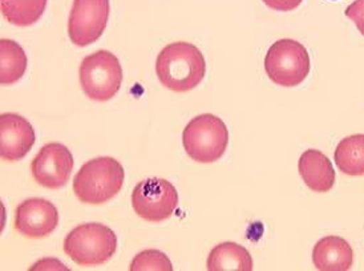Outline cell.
Returning a JSON list of instances; mask_svg holds the SVG:
<instances>
[{
	"label": "cell",
	"mask_w": 364,
	"mask_h": 271,
	"mask_svg": "<svg viewBox=\"0 0 364 271\" xmlns=\"http://www.w3.org/2000/svg\"><path fill=\"white\" fill-rule=\"evenodd\" d=\"M157 78L165 88L177 93L194 90L206 75L203 52L192 43L177 41L162 48L156 60Z\"/></svg>",
	"instance_id": "6da1fadb"
},
{
	"label": "cell",
	"mask_w": 364,
	"mask_h": 271,
	"mask_svg": "<svg viewBox=\"0 0 364 271\" xmlns=\"http://www.w3.org/2000/svg\"><path fill=\"white\" fill-rule=\"evenodd\" d=\"M125 171L112 157H97L85 162L73 180V191L79 201L102 205L111 201L122 189Z\"/></svg>",
	"instance_id": "7a4b0ae2"
},
{
	"label": "cell",
	"mask_w": 364,
	"mask_h": 271,
	"mask_svg": "<svg viewBox=\"0 0 364 271\" xmlns=\"http://www.w3.org/2000/svg\"><path fill=\"white\" fill-rule=\"evenodd\" d=\"M63 249L77 266H102L117 250V237L102 223H82L67 234Z\"/></svg>",
	"instance_id": "3957f363"
},
{
	"label": "cell",
	"mask_w": 364,
	"mask_h": 271,
	"mask_svg": "<svg viewBox=\"0 0 364 271\" xmlns=\"http://www.w3.org/2000/svg\"><path fill=\"white\" fill-rule=\"evenodd\" d=\"M186 154L200 164L220 160L229 145V131L218 116L205 113L189 121L182 132Z\"/></svg>",
	"instance_id": "277c9868"
},
{
	"label": "cell",
	"mask_w": 364,
	"mask_h": 271,
	"mask_svg": "<svg viewBox=\"0 0 364 271\" xmlns=\"http://www.w3.org/2000/svg\"><path fill=\"white\" fill-rule=\"evenodd\" d=\"M79 78L88 99L105 102L113 99L122 88V64L109 51H97L82 59Z\"/></svg>",
	"instance_id": "5b68a950"
},
{
	"label": "cell",
	"mask_w": 364,
	"mask_h": 271,
	"mask_svg": "<svg viewBox=\"0 0 364 271\" xmlns=\"http://www.w3.org/2000/svg\"><path fill=\"white\" fill-rule=\"evenodd\" d=\"M310 70L309 52L304 44L293 39L275 41L264 58V70L269 79L286 88L302 84Z\"/></svg>",
	"instance_id": "8992f818"
},
{
	"label": "cell",
	"mask_w": 364,
	"mask_h": 271,
	"mask_svg": "<svg viewBox=\"0 0 364 271\" xmlns=\"http://www.w3.org/2000/svg\"><path fill=\"white\" fill-rule=\"evenodd\" d=\"M177 206V189L165 179H146L132 191V208L144 221H165L172 217Z\"/></svg>",
	"instance_id": "52a82bcc"
},
{
	"label": "cell",
	"mask_w": 364,
	"mask_h": 271,
	"mask_svg": "<svg viewBox=\"0 0 364 271\" xmlns=\"http://www.w3.org/2000/svg\"><path fill=\"white\" fill-rule=\"evenodd\" d=\"M109 0H73L68 36L77 47H87L102 38L109 21Z\"/></svg>",
	"instance_id": "ba28073f"
},
{
	"label": "cell",
	"mask_w": 364,
	"mask_h": 271,
	"mask_svg": "<svg viewBox=\"0 0 364 271\" xmlns=\"http://www.w3.org/2000/svg\"><path fill=\"white\" fill-rule=\"evenodd\" d=\"M73 171L71 151L60 142H50L41 148L31 162L33 180L41 186L58 191L67 185Z\"/></svg>",
	"instance_id": "9c48e42d"
},
{
	"label": "cell",
	"mask_w": 364,
	"mask_h": 271,
	"mask_svg": "<svg viewBox=\"0 0 364 271\" xmlns=\"http://www.w3.org/2000/svg\"><path fill=\"white\" fill-rule=\"evenodd\" d=\"M59 225V211L44 198H30L18 205L15 211V230L31 240L48 237Z\"/></svg>",
	"instance_id": "30bf717a"
},
{
	"label": "cell",
	"mask_w": 364,
	"mask_h": 271,
	"mask_svg": "<svg viewBox=\"0 0 364 271\" xmlns=\"http://www.w3.org/2000/svg\"><path fill=\"white\" fill-rule=\"evenodd\" d=\"M36 134L30 121L16 113L0 116V157L7 162L21 161L35 145Z\"/></svg>",
	"instance_id": "8fae6325"
},
{
	"label": "cell",
	"mask_w": 364,
	"mask_h": 271,
	"mask_svg": "<svg viewBox=\"0 0 364 271\" xmlns=\"http://www.w3.org/2000/svg\"><path fill=\"white\" fill-rule=\"evenodd\" d=\"M314 266L321 271H347L354 265V250L342 237L328 235L316 242Z\"/></svg>",
	"instance_id": "7c38bea8"
},
{
	"label": "cell",
	"mask_w": 364,
	"mask_h": 271,
	"mask_svg": "<svg viewBox=\"0 0 364 271\" xmlns=\"http://www.w3.org/2000/svg\"><path fill=\"white\" fill-rule=\"evenodd\" d=\"M298 169L309 189L316 193H327L334 188L336 174L333 162L322 152L309 149L302 153Z\"/></svg>",
	"instance_id": "4fadbf2b"
},
{
	"label": "cell",
	"mask_w": 364,
	"mask_h": 271,
	"mask_svg": "<svg viewBox=\"0 0 364 271\" xmlns=\"http://www.w3.org/2000/svg\"><path fill=\"white\" fill-rule=\"evenodd\" d=\"M206 267L209 271H252L253 258L241 245L223 242L210 251Z\"/></svg>",
	"instance_id": "5bb4252c"
},
{
	"label": "cell",
	"mask_w": 364,
	"mask_h": 271,
	"mask_svg": "<svg viewBox=\"0 0 364 271\" xmlns=\"http://www.w3.org/2000/svg\"><path fill=\"white\" fill-rule=\"evenodd\" d=\"M28 59L21 44L10 39L0 41V84L12 85L21 80L27 70Z\"/></svg>",
	"instance_id": "9a60e30c"
},
{
	"label": "cell",
	"mask_w": 364,
	"mask_h": 271,
	"mask_svg": "<svg viewBox=\"0 0 364 271\" xmlns=\"http://www.w3.org/2000/svg\"><path fill=\"white\" fill-rule=\"evenodd\" d=\"M334 160L344 174L364 176V134H353L341 141L335 149Z\"/></svg>",
	"instance_id": "2e32d148"
},
{
	"label": "cell",
	"mask_w": 364,
	"mask_h": 271,
	"mask_svg": "<svg viewBox=\"0 0 364 271\" xmlns=\"http://www.w3.org/2000/svg\"><path fill=\"white\" fill-rule=\"evenodd\" d=\"M47 7V0H4L0 11L4 19L18 27H28L39 21Z\"/></svg>",
	"instance_id": "e0dca14e"
},
{
	"label": "cell",
	"mask_w": 364,
	"mask_h": 271,
	"mask_svg": "<svg viewBox=\"0 0 364 271\" xmlns=\"http://www.w3.org/2000/svg\"><path fill=\"white\" fill-rule=\"evenodd\" d=\"M129 271H173V265L165 253L148 249L133 258Z\"/></svg>",
	"instance_id": "ac0fdd59"
},
{
	"label": "cell",
	"mask_w": 364,
	"mask_h": 271,
	"mask_svg": "<svg viewBox=\"0 0 364 271\" xmlns=\"http://www.w3.org/2000/svg\"><path fill=\"white\" fill-rule=\"evenodd\" d=\"M344 15L350 21H354L356 28L364 36V0H355L346 9Z\"/></svg>",
	"instance_id": "d6986e66"
},
{
	"label": "cell",
	"mask_w": 364,
	"mask_h": 271,
	"mask_svg": "<svg viewBox=\"0 0 364 271\" xmlns=\"http://www.w3.org/2000/svg\"><path fill=\"white\" fill-rule=\"evenodd\" d=\"M262 1L272 10L289 12L298 9L304 0H262Z\"/></svg>",
	"instance_id": "ffe728a7"
},
{
	"label": "cell",
	"mask_w": 364,
	"mask_h": 271,
	"mask_svg": "<svg viewBox=\"0 0 364 271\" xmlns=\"http://www.w3.org/2000/svg\"><path fill=\"white\" fill-rule=\"evenodd\" d=\"M1 1H4V0H1Z\"/></svg>",
	"instance_id": "44dd1931"
},
{
	"label": "cell",
	"mask_w": 364,
	"mask_h": 271,
	"mask_svg": "<svg viewBox=\"0 0 364 271\" xmlns=\"http://www.w3.org/2000/svg\"><path fill=\"white\" fill-rule=\"evenodd\" d=\"M333 1H334V0H333Z\"/></svg>",
	"instance_id": "7402d4cb"
}]
</instances>
